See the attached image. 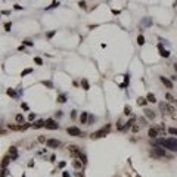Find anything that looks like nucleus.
Returning a JSON list of instances; mask_svg holds the SVG:
<instances>
[{
  "label": "nucleus",
  "instance_id": "obj_1",
  "mask_svg": "<svg viewBox=\"0 0 177 177\" xmlns=\"http://www.w3.org/2000/svg\"><path fill=\"white\" fill-rule=\"evenodd\" d=\"M157 145L164 146V148H167V149H170V151L177 152V140L173 139V137H170V139H158Z\"/></svg>",
  "mask_w": 177,
  "mask_h": 177
},
{
  "label": "nucleus",
  "instance_id": "obj_2",
  "mask_svg": "<svg viewBox=\"0 0 177 177\" xmlns=\"http://www.w3.org/2000/svg\"><path fill=\"white\" fill-rule=\"evenodd\" d=\"M109 130H111V124H106V127H103V129H100V130L92 133L90 137H92V139H100V137H105V136L109 133Z\"/></svg>",
  "mask_w": 177,
  "mask_h": 177
},
{
  "label": "nucleus",
  "instance_id": "obj_3",
  "mask_svg": "<svg viewBox=\"0 0 177 177\" xmlns=\"http://www.w3.org/2000/svg\"><path fill=\"white\" fill-rule=\"evenodd\" d=\"M165 155H167V154H165V149L160 148V145L154 146L152 151H151V157H152V158H164Z\"/></svg>",
  "mask_w": 177,
  "mask_h": 177
},
{
  "label": "nucleus",
  "instance_id": "obj_4",
  "mask_svg": "<svg viewBox=\"0 0 177 177\" xmlns=\"http://www.w3.org/2000/svg\"><path fill=\"white\" fill-rule=\"evenodd\" d=\"M44 127L49 129V130H58V129H59V124H58L55 120H50V118H49V120L44 121Z\"/></svg>",
  "mask_w": 177,
  "mask_h": 177
},
{
  "label": "nucleus",
  "instance_id": "obj_5",
  "mask_svg": "<svg viewBox=\"0 0 177 177\" xmlns=\"http://www.w3.org/2000/svg\"><path fill=\"white\" fill-rule=\"evenodd\" d=\"M68 151H69V154H71L74 158H80V157H81V151H80L78 146H75V145H69V146H68Z\"/></svg>",
  "mask_w": 177,
  "mask_h": 177
},
{
  "label": "nucleus",
  "instance_id": "obj_6",
  "mask_svg": "<svg viewBox=\"0 0 177 177\" xmlns=\"http://www.w3.org/2000/svg\"><path fill=\"white\" fill-rule=\"evenodd\" d=\"M66 131H68V134H69V136H74V137H81V136H83L81 130H80V129H77V127H68V129H66Z\"/></svg>",
  "mask_w": 177,
  "mask_h": 177
},
{
  "label": "nucleus",
  "instance_id": "obj_7",
  "mask_svg": "<svg viewBox=\"0 0 177 177\" xmlns=\"http://www.w3.org/2000/svg\"><path fill=\"white\" fill-rule=\"evenodd\" d=\"M46 145H47V148H59L61 146V140H58V139H47Z\"/></svg>",
  "mask_w": 177,
  "mask_h": 177
},
{
  "label": "nucleus",
  "instance_id": "obj_8",
  "mask_svg": "<svg viewBox=\"0 0 177 177\" xmlns=\"http://www.w3.org/2000/svg\"><path fill=\"white\" fill-rule=\"evenodd\" d=\"M160 80H161V83H162L167 89H173V81H171L170 78H167V77H160Z\"/></svg>",
  "mask_w": 177,
  "mask_h": 177
},
{
  "label": "nucleus",
  "instance_id": "obj_9",
  "mask_svg": "<svg viewBox=\"0 0 177 177\" xmlns=\"http://www.w3.org/2000/svg\"><path fill=\"white\" fill-rule=\"evenodd\" d=\"M9 130H13V131H22V124H9Z\"/></svg>",
  "mask_w": 177,
  "mask_h": 177
},
{
  "label": "nucleus",
  "instance_id": "obj_10",
  "mask_svg": "<svg viewBox=\"0 0 177 177\" xmlns=\"http://www.w3.org/2000/svg\"><path fill=\"white\" fill-rule=\"evenodd\" d=\"M158 134H160V133H158V130H157V129H149V131H148V136H149L151 139H155Z\"/></svg>",
  "mask_w": 177,
  "mask_h": 177
},
{
  "label": "nucleus",
  "instance_id": "obj_11",
  "mask_svg": "<svg viewBox=\"0 0 177 177\" xmlns=\"http://www.w3.org/2000/svg\"><path fill=\"white\" fill-rule=\"evenodd\" d=\"M83 165H84V164H83L81 161H77V160H74V161H72V167H74L75 170H81V168H83Z\"/></svg>",
  "mask_w": 177,
  "mask_h": 177
},
{
  "label": "nucleus",
  "instance_id": "obj_12",
  "mask_svg": "<svg viewBox=\"0 0 177 177\" xmlns=\"http://www.w3.org/2000/svg\"><path fill=\"white\" fill-rule=\"evenodd\" d=\"M80 121H81V124H86V123L89 121V114H87V112H81Z\"/></svg>",
  "mask_w": 177,
  "mask_h": 177
},
{
  "label": "nucleus",
  "instance_id": "obj_13",
  "mask_svg": "<svg viewBox=\"0 0 177 177\" xmlns=\"http://www.w3.org/2000/svg\"><path fill=\"white\" fill-rule=\"evenodd\" d=\"M9 155L12 157V160H16V158H18V152H16V148H13V146H12V148L9 149Z\"/></svg>",
  "mask_w": 177,
  "mask_h": 177
},
{
  "label": "nucleus",
  "instance_id": "obj_14",
  "mask_svg": "<svg viewBox=\"0 0 177 177\" xmlns=\"http://www.w3.org/2000/svg\"><path fill=\"white\" fill-rule=\"evenodd\" d=\"M160 55H161L162 58H168V56H170V52H168V50H164L162 46L160 44Z\"/></svg>",
  "mask_w": 177,
  "mask_h": 177
},
{
  "label": "nucleus",
  "instance_id": "obj_15",
  "mask_svg": "<svg viewBox=\"0 0 177 177\" xmlns=\"http://www.w3.org/2000/svg\"><path fill=\"white\" fill-rule=\"evenodd\" d=\"M145 115H146L149 120H154V118H155V112L151 111V109H145Z\"/></svg>",
  "mask_w": 177,
  "mask_h": 177
},
{
  "label": "nucleus",
  "instance_id": "obj_16",
  "mask_svg": "<svg viewBox=\"0 0 177 177\" xmlns=\"http://www.w3.org/2000/svg\"><path fill=\"white\" fill-rule=\"evenodd\" d=\"M32 127H34V129H41V127H44V121H43V120H38V121H35V123L32 124Z\"/></svg>",
  "mask_w": 177,
  "mask_h": 177
},
{
  "label": "nucleus",
  "instance_id": "obj_17",
  "mask_svg": "<svg viewBox=\"0 0 177 177\" xmlns=\"http://www.w3.org/2000/svg\"><path fill=\"white\" fill-rule=\"evenodd\" d=\"M146 102H148L146 97H139V99H137V105H139V106H145Z\"/></svg>",
  "mask_w": 177,
  "mask_h": 177
},
{
  "label": "nucleus",
  "instance_id": "obj_18",
  "mask_svg": "<svg viewBox=\"0 0 177 177\" xmlns=\"http://www.w3.org/2000/svg\"><path fill=\"white\" fill-rule=\"evenodd\" d=\"M10 160H12V157H10V155H9V157H4V158H3V161H1V165H3V167H4V168H6V167H7V164H9V161H10Z\"/></svg>",
  "mask_w": 177,
  "mask_h": 177
},
{
  "label": "nucleus",
  "instance_id": "obj_19",
  "mask_svg": "<svg viewBox=\"0 0 177 177\" xmlns=\"http://www.w3.org/2000/svg\"><path fill=\"white\" fill-rule=\"evenodd\" d=\"M146 99H148V102H151V103H155V102H157V97H155L152 93H149V95L146 96Z\"/></svg>",
  "mask_w": 177,
  "mask_h": 177
},
{
  "label": "nucleus",
  "instance_id": "obj_20",
  "mask_svg": "<svg viewBox=\"0 0 177 177\" xmlns=\"http://www.w3.org/2000/svg\"><path fill=\"white\" fill-rule=\"evenodd\" d=\"M15 120H16L18 124H22V123H24V115H22V114H18V115L15 117Z\"/></svg>",
  "mask_w": 177,
  "mask_h": 177
},
{
  "label": "nucleus",
  "instance_id": "obj_21",
  "mask_svg": "<svg viewBox=\"0 0 177 177\" xmlns=\"http://www.w3.org/2000/svg\"><path fill=\"white\" fill-rule=\"evenodd\" d=\"M137 44H139V46H143V44H145V37H143L142 34L137 37Z\"/></svg>",
  "mask_w": 177,
  "mask_h": 177
},
{
  "label": "nucleus",
  "instance_id": "obj_22",
  "mask_svg": "<svg viewBox=\"0 0 177 177\" xmlns=\"http://www.w3.org/2000/svg\"><path fill=\"white\" fill-rule=\"evenodd\" d=\"M58 102H59V103H65V102H66V96H65V95H59V96H58Z\"/></svg>",
  "mask_w": 177,
  "mask_h": 177
},
{
  "label": "nucleus",
  "instance_id": "obj_23",
  "mask_svg": "<svg viewBox=\"0 0 177 177\" xmlns=\"http://www.w3.org/2000/svg\"><path fill=\"white\" fill-rule=\"evenodd\" d=\"M160 109L162 111V115H164V114H165V112L168 111V106H167L165 103H160Z\"/></svg>",
  "mask_w": 177,
  "mask_h": 177
},
{
  "label": "nucleus",
  "instance_id": "obj_24",
  "mask_svg": "<svg viewBox=\"0 0 177 177\" xmlns=\"http://www.w3.org/2000/svg\"><path fill=\"white\" fill-rule=\"evenodd\" d=\"M81 86H83V89H84V90H89V89H90V86H89L87 80H81Z\"/></svg>",
  "mask_w": 177,
  "mask_h": 177
},
{
  "label": "nucleus",
  "instance_id": "obj_25",
  "mask_svg": "<svg viewBox=\"0 0 177 177\" xmlns=\"http://www.w3.org/2000/svg\"><path fill=\"white\" fill-rule=\"evenodd\" d=\"M165 99H167V100H168L170 103H173V102H176V99H174V97H173V96H171L170 93H167V95H165Z\"/></svg>",
  "mask_w": 177,
  "mask_h": 177
},
{
  "label": "nucleus",
  "instance_id": "obj_26",
  "mask_svg": "<svg viewBox=\"0 0 177 177\" xmlns=\"http://www.w3.org/2000/svg\"><path fill=\"white\" fill-rule=\"evenodd\" d=\"M31 72H32V69H31V68H28V69H25V71H22V72H21V77H25L27 74H31Z\"/></svg>",
  "mask_w": 177,
  "mask_h": 177
},
{
  "label": "nucleus",
  "instance_id": "obj_27",
  "mask_svg": "<svg viewBox=\"0 0 177 177\" xmlns=\"http://www.w3.org/2000/svg\"><path fill=\"white\" fill-rule=\"evenodd\" d=\"M139 129H140V126H139V124H134V126L131 127V131H133V133H137Z\"/></svg>",
  "mask_w": 177,
  "mask_h": 177
},
{
  "label": "nucleus",
  "instance_id": "obj_28",
  "mask_svg": "<svg viewBox=\"0 0 177 177\" xmlns=\"http://www.w3.org/2000/svg\"><path fill=\"white\" fill-rule=\"evenodd\" d=\"M78 6H80L81 9H86V7H87V6H86V1H84V0H80V1H78Z\"/></svg>",
  "mask_w": 177,
  "mask_h": 177
},
{
  "label": "nucleus",
  "instance_id": "obj_29",
  "mask_svg": "<svg viewBox=\"0 0 177 177\" xmlns=\"http://www.w3.org/2000/svg\"><path fill=\"white\" fill-rule=\"evenodd\" d=\"M124 114H126V115H130V114H131V108H130V106H126V108H124Z\"/></svg>",
  "mask_w": 177,
  "mask_h": 177
},
{
  "label": "nucleus",
  "instance_id": "obj_30",
  "mask_svg": "<svg viewBox=\"0 0 177 177\" xmlns=\"http://www.w3.org/2000/svg\"><path fill=\"white\" fill-rule=\"evenodd\" d=\"M10 28H12V24H10V22H6V24H4V30H6V31H10Z\"/></svg>",
  "mask_w": 177,
  "mask_h": 177
},
{
  "label": "nucleus",
  "instance_id": "obj_31",
  "mask_svg": "<svg viewBox=\"0 0 177 177\" xmlns=\"http://www.w3.org/2000/svg\"><path fill=\"white\" fill-rule=\"evenodd\" d=\"M158 133H160V134H165V127H164V126H161V127L158 129Z\"/></svg>",
  "mask_w": 177,
  "mask_h": 177
},
{
  "label": "nucleus",
  "instance_id": "obj_32",
  "mask_svg": "<svg viewBox=\"0 0 177 177\" xmlns=\"http://www.w3.org/2000/svg\"><path fill=\"white\" fill-rule=\"evenodd\" d=\"M37 140H38V142H40V143H46V142H47V140H46V137H44V136H38V139H37Z\"/></svg>",
  "mask_w": 177,
  "mask_h": 177
},
{
  "label": "nucleus",
  "instance_id": "obj_33",
  "mask_svg": "<svg viewBox=\"0 0 177 177\" xmlns=\"http://www.w3.org/2000/svg\"><path fill=\"white\" fill-rule=\"evenodd\" d=\"M168 133H170V134H177V129H174V127L168 129Z\"/></svg>",
  "mask_w": 177,
  "mask_h": 177
},
{
  "label": "nucleus",
  "instance_id": "obj_34",
  "mask_svg": "<svg viewBox=\"0 0 177 177\" xmlns=\"http://www.w3.org/2000/svg\"><path fill=\"white\" fill-rule=\"evenodd\" d=\"M7 95H9V96H13V97H16V93H15L12 89H9V90H7Z\"/></svg>",
  "mask_w": 177,
  "mask_h": 177
},
{
  "label": "nucleus",
  "instance_id": "obj_35",
  "mask_svg": "<svg viewBox=\"0 0 177 177\" xmlns=\"http://www.w3.org/2000/svg\"><path fill=\"white\" fill-rule=\"evenodd\" d=\"M34 62H35L37 65H41V64H43V61H41L40 58H34Z\"/></svg>",
  "mask_w": 177,
  "mask_h": 177
},
{
  "label": "nucleus",
  "instance_id": "obj_36",
  "mask_svg": "<svg viewBox=\"0 0 177 177\" xmlns=\"http://www.w3.org/2000/svg\"><path fill=\"white\" fill-rule=\"evenodd\" d=\"M43 84H44V86H47V87H50V89H52V87H53V86H52V83H50V81H43Z\"/></svg>",
  "mask_w": 177,
  "mask_h": 177
},
{
  "label": "nucleus",
  "instance_id": "obj_37",
  "mask_svg": "<svg viewBox=\"0 0 177 177\" xmlns=\"http://www.w3.org/2000/svg\"><path fill=\"white\" fill-rule=\"evenodd\" d=\"M139 123H140V126H146V121H145V118H140V120H139Z\"/></svg>",
  "mask_w": 177,
  "mask_h": 177
},
{
  "label": "nucleus",
  "instance_id": "obj_38",
  "mask_svg": "<svg viewBox=\"0 0 177 177\" xmlns=\"http://www.w3.org/2000/svg\"><path fill=\"white\" fill-rule=\"evenodd\" d=\"M24 44H25V46H32V43H31L30 40H25V41H24Z\"/></svg>",
  "mask_w": 177,
  "mask_h": 177
},
{
  "label": "nucleus",
  "instance_id": "obj_39",
  "mask_svg": "<svg viewBox=\"0 0 177 177\" xmlns=\"http://www.w3.org/2000/svg\"><path fill=\"white\" fill-rule=\"evenodd\" d=\"M34 117H35V115H34V114H32V112H31V114H30V115H28V120H30V121H32V120H34Z\"/></svg>",
  "mask_w": 177,
  "mask_h": 177
},
{
  "label": "nucleus",
  "instance_id": "obj_40",
  "mask_svg": "<svg viewBox=\"0 0 177 177\" xmlns=\"http://www.w3.org/2000/svg\"><path fill=\"white\" fill-rule=\"evenodd\" d=\"M87 123H90V124L95 123V117H89V121H87Z\"/></svg>",
  "mask_w": 177,
  "mask_h": 177
},
{
  "label": "nucleus",
  "instance_id": "obj_41",
  "mask_svg": "<svg viewBox=\"0 0 177 177\" xmlns=\"http://www.w3.org/2000/svg\"><path fill=\"white\" fill-rule=\"evenodd\" d=\"M168 112L173 114V112H174V108H173V106H168Z\"/></svg>",
  "mask_w": 177,
  "mask_h": 177
},
{
  "label": "nucleus",
  "instance_id": "obj_42",
  "mask_svg": "<svg viewBox=\"0 0 177 177\" xmlns=\"http://www.w3.org/2000/svg\"><path fill=\"white\" fill-rule=\"evenodd\" d=\"M6 174H7V173H6V168L3 167V171H1V177H4V176H6Z\"/></svg>",
  "mask_w": 177,
  "mask_h": 177
},
{
  "label": "nucleus",
  "instance_id": "obj_43",
  "mask_svg": "<svg viewBox=\"0 0 177 177\" xmlns=\"http://www.w3.org/2000/svg\"><path fill=\"white\" fill-rule=\"evenodd\" d=\"M62 176H64V177H69V174H68V173H66V171H65V173H64V174H62Z\"/></svg>",
  "mask_w": 177,
  "mask_h": 177
},
{
  "label": "nucleus",
  "instance_id": "obj_44",
  "mask_svg": "<svg viewBox=\"0 0 177 177\" xmlns=\"http://www.w3.org/2000/svg\"><path fill=\"white\" fill-rule=\"evenodd\" d=\"M173 66H174V69H176V72H177V64H174Z\"/></svg>",
  "mask_w": 177,
  "mask_h": 177
},
{
  "label": "nucleus",
  "instance_id": "obj_45",
  "mask_svg": "<svg viewBox=\"0 0 177 177\" xmlns=\"http://www.w3.org/2000/svg\"><path fill=\"white\" fill-rule=\"evenodd\" d=\"M77 177H83V174H80V173H77Z\"/></svg>",
  "mask_w": 177,
  "mask_h": 177
},
{
  "label": "nucleus",
  "instance_id": "obj_46",
  "mask_svg": "<svg viewBox=\"0 0 177 177\" xmlns=\"http://www.w3.org/2000/svg\"><path fill=\"white\" fill-rule=\"evenodd\" d=\"M176 103H177V100H176Z\"/></svg>",
  "mask_w": 177,
  "mask_h": 177
}]
</instances>
